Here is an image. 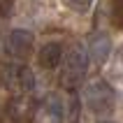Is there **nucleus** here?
<instances>
[{"mask_svg": "<svg viewBox=\"0 0 123 123\" xmlns=\"http://www.w3.org/2000/svg\"><path fill=\"white\" fill-rule=\"evenodd\" d=\"M88 70V54L84 51V47L74 44L68 51V56L63 58V72H61V86L68 91H74L79 84L84 81Z\"/></svg>", "mask_w": 123, "mask_h": 123, "instance_id": "nucleus-1", "label": "nucleus"}, {"mask_svg": "<svg viewBox=\"0 0 123 123\" xmlns=\"http://www.w3.org/2000/svg\"><path fill=\"white\" fill-rule=\"evenodd\" d=\"M0 79L2 86L12 93H33L35 91V74L33 70L19 61H7L0 65Z\"/></svg>", "mask_w": 123, "mask_h": 123, "instance_id": "nucleus-2", "label": "nucleus"}, {"mask_svg": "<svg viewBox=\"0 0 123 123\" xmlns=\"http://www.w3.org/2000/svg\"><path fill=\"white\" fill-rule=\"evenodd\" d=\"M84 102L93 114H109V111H114L116 95H114V88L105 79H95L84 88Z\"/></svg>", "mask_w": 123, "mask_h": 123, "instance_id": "nucleus-3", "label": "nucleus"}, {"mask_svg": "<svg viewBox=\"0 0 123 123\" xmlns=\"http://www.w3.org/2000/svg\"><path fill=\"white\" fill-rule=\"evenodd\" d=\"M33 49H35V37L30 30H23V28L9 30V35L5 40L7 56H12L14 61H26L28 56L33 54Z\"/></svg>", "mask_w": 123, "mask_h": 123, "instance_id": "nucleus-4", "label": "nucleus"}, {"mask_svg": "<svg viewBox=\"0 0 123 123\" xmlns=\"http://www.w3.org/2000/svg\"><path fill=\"white\" fill-rule=\"evenodd\" d=\"M5 111L14 123H28L35 116V111H37V102L28 93H16L14 98H9Z\"/></svg>", "mask_w": 123, "mask_h": 123, "instance_id": "nucleus-5", "label": "nucleus"}, {"mask_svg": "<svg viewBox=\"0 0 123 123\" xmlns=\"http://www.w3.org/2000/svg\"><path fill=\"white\" fill-rule=\"evenodd\" d=\"M65 54H63V44L61 42H47L42 44L40 51H37V63H40L44 70H56L63 63Z\"/></svg>", "mask_w": 123, "mask_h": 123, "instance_id": "nucleus-6", "label": "nucleus"}, {"mask_svg": "<svg viewBox=\"0 0 123 123\" xmlns=\"http://www.w3.org/2000/svg\"><path fill=\"white\" fill-rule=\"evenodd\" d=\"M109 51H111V42H109V37L105 33H95L93 37H91V58L98 63V65H102L105 61H107V56H109Z\"/></svg>", "mask_w": 123, "mask_h": 123, "instance_id": "nucleus-7", "label": "nucleus"}, {"mask_svg": "<svg viewBox=\"0 0 123 123\" xmlns=\"http://www.w3.org/2000/svg\"><path fill=\"white\" fill-rule=\"evenodd\" d=\"M44 116H47L49 123H61L63 121V102L56 93L47 95V100H44Z\"/></svg>", "mask_w": 123, "mask_h": 123, "instance_id": "nucleus-8", "label": "nucleus"}, {"mask_svg": "<svg viewBox=\"0 0 123 123\" xmlns=\"http://www.w3.org/2000/svg\"><path fill=\"white\" fill-rule=\"evenodd\" d=\"M63 5L68 7V9H72V12L84 14V12H88V9H91L93 0H63Z\"/></svg>", "mask_w": 123, "mask_h": 123, "instance_id": "nucleus-9", "label": "nucleus"}, {"mask_svg": "<svg viewBox=\"0 0 123 123\" xmlns=\"http://www.w3.org/2000/svg\"><path fill=\"white\" fill-rule=\"evenodd\" d=\"M111 21L114 26L123 30V0H114L111 2Z\"/></svg>", "mask_w": 123, "mask_h": 123, "instance_id": "nucleus-10", "label": "nucleus"}, {"mask_svg": "<svg viewBox=\"0 0 123 123\" xmlns=\"http://www.w3.org/2000/svg\"><path fill=\"white\" fill-rule=\"evenodd\" d=\"M98 123H111V121H98Z\"/></svg>", "mask_w": 123, "mask_h": 123, "instance_id": "nucleus-11", "label": "nucleus"}, {"mask_svg": "<svg viewBox=\"0 0 123 123\" xmlns=\"http://www.w3.org/2000/svg\"><path fill=\"white\" fill-rule=\"evenodd\" d=\"M121 63H123V49H121Z\"/></svg>", "mask_w": 123, "mask_h": 123, "instance_id": "nucleus-12", "label": "nucleus"}]
</instances>
